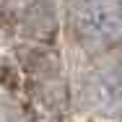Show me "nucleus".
Segmentation results:
<instances>
[{
  "mask_svg": "<svg viewBox=\"0 0 122 122\" xmlns=\"http://www.w3.org/2000/svg\"><path fill=\"white\" fill-rule=\"evenodd\" d=\"M62 42L78 60L122 52V0H57Z\"/></svg>",
  "mask_w": 122,
  "mask_h": 122,
  "instance_id": "obj_1",
  "label": "nucleus"
},
{
  "mask_svg": "<svg viewBox=\"0 0 122 122\" xmlns=\"http://www.w3.org/2000/svg\"><path fill=\"white\" fill-rule=\"evenodd\" d=\"M70 83L75 114L122 122V52L78 60Z\"/></svg>",
  "mask_w": 122,
  "mask_h": 122,
  "instance_id": "obj_2",
  "label": "nucleus"
},
{
  "mask_svg": "<svg viewBox=\"0 0 122 122\" xmlns=\"http://www.w3.org/2000/svg\"><path fill=\"white\" fill-rule=\"evenodd\" d=\"M13 36L18 42L57 47L62 42V18L57 0H24L16 10Z\"/></svg>",
  "mask_w": 122,
  "mask_h": 122,
  "instance_id": "obj_3",
  "label": "nucleus"
},
{
  "mask_svg": "<svg viewBox=\"0 0 122 122\" xmlns=\"http://www.w3.org/2000/svg\"><path fill=\"white\" fill-rule=\"evenodd\" d=\"M0 122H42V112L24 94H0Z\"/></svg>",
  "mask_w": 122,
  "mask_h": 122,
  "instance_id": "obj_4",
  "label": "nucleus"
},
{
  "mask_svg": "<svg viewBox=\"0 0 122 122\" xmlns=\"http://www.w3.org/2000/svg\"><path fill=\"white\" fill-rule=\"evenodd\" d=\"M75 122H101V120H91V117H81V120H75Z\"/></svg>",
  "mask_w": 122,
  "mask_h": 122,
  "instance_id": "obj_5",
  "label": "nucleus"
}]
</instances>
